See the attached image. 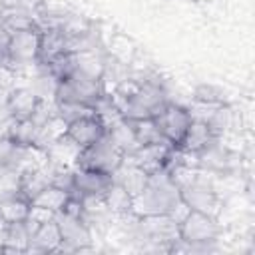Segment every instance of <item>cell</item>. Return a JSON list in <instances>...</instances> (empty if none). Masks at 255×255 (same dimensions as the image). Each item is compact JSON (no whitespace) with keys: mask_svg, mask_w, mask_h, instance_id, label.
Listing matches in <instances>:
<instances>
[{"mask_svg":"<svg viewBox=\"0 0 255 255\" xmlns=\"http://www.w3.org/2000/svg\"><path fill=\"white\" fill-rule=\"evenodd\" d=\"M129 122H131V128H133L137 145H147V143L163 141L153 118H141V120H129Z\"/></svg>","mask_w":255,"mask_h":255,"instance_id":"cell-15","label":"cell"},{"mask_svg":"<svg viewBox=\"0 0 255 255\" xmlns=\"http://www.w3.org/2000/svg\"><path fill=\"white\" fill-rule=\"evenodd\" d=\"M104 203L116 217H126L131 209V195L120 183L114 181L112 187L108 189V193L104 195Z\"/></svg>","mask_w":255,"mask_h":255,"instance_id":"cell-14","label":"cell"},{"mask_svg":"<svg viewBox=\"0 0 255 255\" xmlns=\"http://www.w3.org/2000/svg\"><path fill=\"white\" fill-rule=\"evenodd\" d=\"M191 100H193V104H199V106H219V104H227L223 92H221L219 88H215L213 84H199V86L193 90Z\"/></svg>","mask_w":255,"mask_h":255,"instance_id":"cell-16","label":"cell"},{"mask_svg":"<svg viewBox=\"0 0 255 255\" xmlns=\"http://www.w3.org/2000/svg\"><path fill=\"white\" fill-rule=\"evenodd\" d=\"M106 131H108L106 122L94 110H88V112L80 114L78 118H74V120H70L66 124V133L64 135L74 145L84 149V147L96 143L98 139H102L106 135Z\"/></svg>","mask_w":255,"mask_h":255,"instance_id":"cell-8","label":"cell"},{"mask_svg":"<svg viewBox=\"0 0 255 255\" xmlns=\"http://www.w3.org/2000/svg\"><path fill=\"white\" fill-rule=\"evenodd\" d=\"M221 237V225L215 215L183 209L177 217V243L189 251H209Z\"/></svg>","mask_w":255,"mask_h":255,"instance_id":"cell-2","label":"cell"},{"mask_svg":"<svg viewBox=\"0 0 255 255\" xmlns=\"http://www.w3.org/2000/svg\"><path fill=\"white\" fill-rule=\"evenodd\" d=\"M124 159H126V155L112 143V139L106 133L96 143L80 149L78 159H76V167L94 169V171H102V173L114 175L120 169V165L124 163Z\"/></svg>","mask_w":255,"mask_h":255,"instance_id":"cell-3","label":"cell"},{"mask_svg":"<svg viewBox=\"0 0 255 255\" xmlns=\"http://www.w3.org/2000/svg\"><path fill=\"white\" fill-rule=\"evenodd\" d=\"M38 24L14 28L6 42V54L12 70L20 66H36L38 60Z\"/></svg>","mask_w":255,"mask_h":255,"instance_id":"cell-6","label":"cell"},{"mask_svg":"<svg viewBox=\"0 0 255 255\" xmlns=\"http://www.w3.org/2000/svg\"><path fill=\"white\" fill-rule=\"evenodd\" d=\"M32 211V201L20 193L12 191L6 195H0V223L2 225H14L30 219Z\"/></svg>","mask_w":255,"mask_h":255,"instance_id":"cell-11","label":"cell"},{"mask_svg":"<svg viewBox=\"0 0 255 255\" xmlns=\"http://www.w3.org/2000/svg\"><path fill=\"white\" fill-rule=\"evenodd\" d=\"M4 108L12 116V120H32L44 118L52 112H46V100L28 86H14L4 96Z\"/></svg>","mask_w":255,"mask_h":255,"instance_id":"cell-5","label":"cell"},{"mask_svg":"<svg viewBox=\"0 0 255 255\" xmlns=\"http://www.w3.org/2000/svg\"><path fill=\"white\" fill-rule=\"evenodd\" d=\"M179 209H183V203L179 197L177 181L169 173L159 171L147 175L143 189L131 197L129 213L135 217H151V215L177 217Z\"/></svg>","mask_w":255,"mask_h":255,"instance_id":"cell-1","label":"cell"},{"mask_svg":"<svg viewBox=\"0 0 255 255\" xmlns=\"http://www.w3.org/2000/svg\"><path fill=\"white\" fill-rule=\"evenodd\" d=\"M68 195H70V193H66L64 189H60V187H56V185L50 183L46 189H42V191L32 199V205H34V207H40V209H44V211H50V213H54V215H58V213L64 209L66 201H68Z\"/></svg>","mask_w":255,"mask_h":255,"instance_id":"cell-13","label":"cell"},{"mask_svg":"<svg viewBox=\"0 0 255 255\" xmlns=\"http://www.w3.org/2000/svg\"><path fill=\"white\" fill-rule=\"evenodd\" d=\"M56 225H58L60 239H62L60 251H84L92 247L94 231L82 215L60 211L56 215Z\"/></svg>","mask_w":255,"mask_h":255,"instance_id":"cell-7","label":"cell"},{"mask_svg":"<svg viewBox=\"0 0 255 255\" xmlns=\"http://www.w3.org/2000/svg\"><path fill=\"white\" fill-rule=\"evenodd\" d=\"M60 247H62V239H60V231L56 225V217L48 221H40V223L32 221V235H30L28 251L48 253V251H60Z\"/></svg>","mask_w":255,"mask_h":255,"instance_id":"cell-10","label":"cell"},{"mask_svg":"<svg viewBox=\"0 0 255 255\" xmlns=\"http://www.w3.org/2000/svg\"><path fill=\"white\" fill-rule=\"evenodd\" d=\"M217 139H221V137H217L203 120L193 118L191 126L187 128V131H185V135H183V139L179 143V149L183 153H187V155H195V153H199L201 149H205L207 145H211Z\"/></svg>","mask_w":255,"mask_h":255,"instance_id":"cell-12","label":"cell"},{"mask_svg":"<svg viewBox=\"0 0 255 255\" xmlns=\"http://www.w3.org/2000/svg\"><path fill=\"white\" fill-rule=\"evenodd\" d=\"M153 120L157 124V129L161 133V139L167 141L173 147H179V143H181L187 128L193 122V116H191V110L187 106H181V104H175V102L169 100L153 116Z\"/></svg>","mask_w":255,"mask_h":255,"instance_id":"cell-4","label":"cell"},{"mask_svg":"<svg viewBox=\"0 0 255 255\" xmlns=\"http://www.w3.org/2000/svg\"><path fill=\"white\" fill-rule=\"evenodd\" d=\"M114 183V175L74 167V195L82 199H104Z\"/></svg>","mask_w":255,"mask_h":255,"instance_id":"cell-9","label":"cell"}]
</instances>
